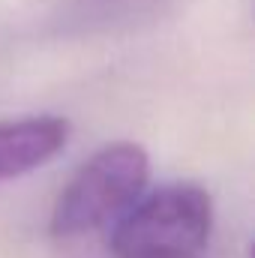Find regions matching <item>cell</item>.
I'll return each instance as SVG.
<instances>
[{
	"label": "cell",
	"mask_w": 255,
	"mask_h": 258,
	"mask_svg": "<svg viewBox=\"0 0 255 258\" xmlns=\"http://www.w3.org/2000/svg\"><path fill=\"white\" fill-rule=\"evenodd\" d=\"M213 195L204 186L177 180L138 201L114 219V258H201L213 237Z\"/></svg>",
	"instance_id": "cell-1"
},
{
	"label": "cell",
	"mask_w": 255,
	"mask_h": 258,
	"mask_svg": "<svg viewBox=\"0 0 255 258\" xmlns=\"http://www.w3.org/2000/svg\"><path fill=\"white\" fill-rule=\"evenodd\" d=\"M150 177V153L138 141H111L84 159L60 189L48 231L57 240H75L114 222L138 201Z\"/></svg>",
	"instance_id": "cell-2"
},
{
	"label": "cell",
	"mask_w": 255,
	"mask_h": 258,
	"mask_svg": "<svg viewBox=\"0 0 255 258\" xmlns=\"http://www.w3.org/2000/svg\"><path fill=\"white\" fill-rule=\"evenodd\" d=\"M72 123L60 114H30L0 120V183L30 174L63 153Z\"/></svg>",
	"instance_id": "cell-3"
}]
</instances>
